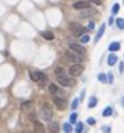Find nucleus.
Listing matches in <instances>:
<instances>
[{"mask_svg":"<svg viewBox=\"0 0 124 133\" xmlns=\"http://www.w3.org/2000/svg\"><path fill=\"white\" fill-rule=\"evenodd\" d=\"M94 28H95V24H94L93 22H90L89 24H88V29H89V30H93Z\"/></svg>","mask_w":124,"mask_h":133,"instance_id":"nucleus-32","label":"nucleus"},{"mask_svg":"<svg viewBox=\"0 0 124 133\" xmlns=\"http://www.w3.org/2000/svg\"><path fill=\"white\" fill-rule=\"evenodd\" d=\"M64 55H65L66 58H68L70 62H72L74 64H78V63H81V62L83 61V57L81 56V55L72 52V51H70V50L65 51V53H64Z\"/></svg>","mask_w":124,"mask_h":133,"instance_id":"nucleus-2","label":"nucleus"},{"mask_svg":"<svg viewBox=\"0 0 124 133\" xmlns=\"http://www.w3.org/2000/svg\"><path fill=\"white\" fill-rule=\"evenodd\" d=\"M87 122H88V125H90V126H93V125H95V119H93V117H88L87 119Z\"/></svg>","mask_w":124,"mask_h":133,"instance_id":"nucleus-28","label":"nucleus"},{"mask_svg":"<svg viewBox=\"0 0 124 133\" xmlns=\"http://www.w3.org/2000/svg\"><path fill=\"white\" fill-rule=\"evenodd\" d=\"M63 128H64L65 133H71V132H72V127H71V125H70L69 122H65V123H64Z\"/></svg>","mask_w":124,"mask_h":133,"instance_id":"nucleus-22","label":"nucleus"},{"mask_svg":"<svg viewBox=\"0 0 124 133\" xmlns=\"http://www.w3.org/2000/svg\"><path fill=\"white\" fill-rule=\"evenodd\" d=\"M33 123H34V128H35V132L36 133H45V127H43V125H42L39 120L35 119L34 121H33Z\"/></svg>","mask_w":124,"mask_h":133,"instance_id":"nucleus-9","label":"nucleus"},{"mask_svg":"<svg viewBox=\"0 0 124 133\" xmlns=\"http://www.w3.org/2000/svg\"><path fill=\"white\" fill-rule=\"evenodd\" d=\"M84 95H86V90H82V91H81V97H79V99H81V101L84 98Z\"/></svg>","mask_w":124,"mask_h":133,"instance_id":"nucleus-34","label":"nucleus"},{"mask_svg":"<svg viewBox=\"0 0 124 133\" xmlns=\"http://www.w3.org/2000/svg\"><path fill=\"white\" fill-rule=\"evenodd\" d=\"M122 104H123V107H124V97L122 98Z\"/></svg>","mask_w":124,"mask_h":133,"instance_id":"nucleus-36","label":"nucleus"},{"mask_svg":"<svg viewBox=\"0 0 124 133\" xmlns=\"http://www.w3.org/2000/svg\"><path fill=\"white\" fill-rule=\"evenodd\" d=\"M112 112H113L112 108H111V107H107V108L103 111V116H104V117H108V116L112 115Z\"/></svg>","mask_w":124,"mask_h":133,"instance_id":"nucleus-17","label":"nucleus"},{"mask_svg":"<svg viewBox=\"0 0 124 133\" xmlns=\"http://www.w3.org/2000/svg\"><path fill=\"white\" fill-rule=\"evenodd\" d=\"M78 101L79 99H74V102H72V104H71V108L72 109H77V107H78Z\"/></svg>","mask_w":124,"mask_h":133,"instance_id":"nucleus-29","label":"nucleus"},{"mask_svg":"<svg viewBox=\"0 0 124 133\" xmlns=\"http://www.w3.org/2000/svg\"><path fill=\"white\" fill-rule=\"evenodd\" d=\"M123 71H124V63L122 62V63L119 64V73L123 74Z\"/></svg>","mask_w":124,"mask_h":133,"instance_id":"nucleus-33","label":"nucleus"},{"mask_svg":"<svg viewBox=\"0 0 124 133\" xmlns=\"http://www.w3.org/2000/svg\"><path fill=\"white\" fill-rule=\"evenodd\" d=\"M53 103L55 104V107L59 109V110H64L66 108V102L64 98H60V97H54L53 98Z\"/></svg>","mask_w":124,"mask_h":133,"instance_id":"nucleus-7","label":"nucleus"},{"mask_svg":"<svg viewBox=\"0 0 124 133\" xmlns=\"http://www.w3.org/2000/svg\"><path fill=\"white\" fill-rule=\"evenodd\" d=\"M107 76H108V84H113V80H114L113 74H112V73H108V74H107Z\"/></svg>","mask_w":124,"mask_h":133,"instance_id":"nucleus-30","label":"nucleus"},{"mask_svg":"<svg viewBox=\"0 0 124 133\" xmlns=\"http://www.w3.org/2000/svg\"><path fill=\"white\" fill-rule=\"evenodd\" d=\"M52 116H53L52 109L49 108L48 105H43V107H42V117H43L46 121H51Z\"/></svg>","mask_w":124,"mask_h":133,"instance_id":"nucleus-6","label":"nucleus"},{"mask_svg":"<svg viewBox=\"0 0 124 133\" xmlns=\"http://www.w3.org/2000/svg\"><path fill=\"white\" fill-rule=\"evenodd\" d=\"M103 131H105V133H110V127H103Z\"/></svg>","mask_w":124,"mask_h":133,"instance_id":"nucleus-35","label":"nucleus"},{"mask_svg":"<svg viewBox=\"0 0 124 133\" xmlns=\"http://www.w3.org/2000/svg\"><path fill=\"white\" fill-rule=\"evenodd\" d=\"M69 49H70V51H72V52H75V53H78V55H82V53L86 52V49H84L82 45L76 44V42H70Z\"/></svg>","mask_w":124,"mask_h":133,"instance_id":"nucleus-5","label":"nucleus"},{"mask_svg":"<svg viewBox=\"0 0 124 133\" xmlns=\"http://www.w3.org/2000/svg\"><path fill=\"white\" fill-rule=\"evenodd\" d=\"M31 107V102H24L23 104H22V108L23 109H28Z\"/></svg>","mask_w":124,"mask_h":133,"instance_id":"nucleus-31","label":"nucleus"},{"mask_svg":"<svg viewBox=\"0 0 124 133\" xmlns=\"http://www.w3.org/2000/svg\"><path fill=\"white\" fill-rule=\"evenodd\" d=\"M75 132L76 133H82L83 132V123L82 122H77V123H76Z\"/></svg>","mask_w":124,"mask_h":133,"instance_id":"nucleus-24","label":"nucleus"},{"mask_svg":"<svg viewBox=\"0 0 124 133\" xmlns=\"http://www.w3.org/2000/svg\"><path fill=\"white\" fill-rule=\"evenodd\" d=\"M119 11V4H114L112 7V15H117Z\"/></svg>","mask_w":124,"mask_h":133,"instance_id":"nucleus-26","label":"nucleus"},{"mask_svg":"<svg viewBox=\"0 0 124 133\" xmlns=\"http://www.w3.org/2000/svg\"><path fill=\"white\" fill-rule=\"evenodd\" d=\"M42 75H43V74H42L41 71H31L30 73V79L33 81H35V82H40Z\"/></svg>","mask_w":124,"mask_h":133,"instance_id":"nucleus-11","label":"nucleus"},{"mask_svg":"<svg viewBox=\"0 0 124 133\" xmlns=\"http://www.w3.org/2000/svg\"><path fill=\"white\" fill-rule=\"evenodd\" d=\"M98 79H99V81H101V82H106V75L105 74H99V76H98Z\"/></svg>","mask_w":124,"mask_h":133,"instance_id":"nucleus-27","label":"nucleus"},{"mask_svg":"<svg viewBox=\"0 0 124 133\" xmlns=\"http://www.w3.org/2000/svg\"><path fill=\"white\" fill-rule=\"evenodd\" d=\"M28 133H34V132H33V131H29V132H28Z\"/></svg>","mask_w":124,"mask_h":133,"instance_id":"nucleus-37","label":"nucleus"},{"mask_svg":"<svg viewBox=\"0 0 124 133\" xmlns=\"http://www.w3.org/2000/svg\"><path fill=\"white\" fill-rule=\"evenodd\" d=\"M48 90H49V92H51L52 95H55V93L58 92V87H57V85L55 84H49Z\"/></svg>","mask_w":124,"mask_h":133,"instance_id":"nucleus-18","label":"nucleus"},{"mask_svg":"<svg viewBox=\"0 0 124 133\" xmlns=\"http://www.w3.org/2000/svg\"><path fill=\"white\" fill-rule=\"evenodd\" d=\"M105 29H106V25H105V24H103V25H101V27H100V29H99V30H98L97 38H95V40H97V41H98V40H99L100 38H101V36H103V34H104V33H105Z\"/></svg>","mask_w":124,"mask_h":133,"instance_id":"nucleus-16","label":"nucleus"},{"mask_svg":"<svg viewBox=\"0 0 124 133\" xmlns=\"http://www.w3.org/2000/svg\"><path fill=\"white\" fill-rule=\"evenodd\" d=\"M48 131L51 133H58L59 132V125H58V122L49 121V123H48Z\"/></svg>","mask_w":124,"mask_h":133,"instance_id":"nucleus-12","label":"nucleus"},{"mask_svg":"<svg viewBox=\"0 0 124 133\" xmlns=\"http://www.w3.org/2000/svg\"><path fill=\"white\" fill-rule=\"evenodd\" d=\"M83 70H84L83 65H81V64H72L69 68V74L71 76H79L83 73Z\"/></svg>","mask_w":124,"mask_h":133,"instance_id":"nucleus-4","label":"nucleus"},{"mask_svg":"<svg viewBox=\"0 0 124 133\" xmlns=\"http://www.w3.org/2000/svg\"><path fill=\"white\" fill-rule=\"evenodd\" d=\"M54 74H55V76H60L63 74H65V70L63 69V68H60V66H57L54 69Z\"/></svg>","mask_w":124,"mask_h":133,"instance_id":"nucleus-19","label":"nucleus"},{"mask_svg":"<svg viewBox=\"0 0 124 133\" xmlns=\"http://www.w3.org/2000/svg\"><path fill=\"white\" fill-rule=\"evenodd\" d=\"M117 55H114V53H111V55H108V58H107V64L110 66H112L113 64L117 63Z\"/></svg>","mask_w":124,"mask_h":133,"instance_id":"nucleus-13","label":"nucleus"},{"mask_svg":"<svg viewBox=\"0 0 124 133\" xmlns=\"http://www.w3.org/2000/svg\"><path fill=\"white\" fill-rule=\"evenodd\" d=\"M70 32L72 33L75 36H82L83 32H84V28L79 23H71L70 24Z\"/></svg>","mask_w":124,"mask_h":133,"instance_id":"nucleus-3","label":"nucleus"},{"mask_svg":"<svg viewBox=\"0 0 124 133\" xmlns=\"http://www.w3.org/2000/svg\"><path fill=\"white\" fill-rule=\"evenodd\" d=\"M89 40H90L89 35H87V34L82 35V36H79V41H81V44H87Z\"/></svg>","mask_w":124,"mask_h":133,"instance_id":"nucleus-23","label":"nucleus"},{"mask_svg":"<svg viewBox=\"0 0 124 133\" xmlns=\"http://www.w3.org/2000/svg\"><path fill=\"white\" fill-rule=\"evenodd\" d=\"M116 23H117L119 29H124V19L123 18H118L117 21H116Z\"/></svg>","mask_w":124,"mask_h":133,"instance_id":"nucleus-25","label":"nucleus"},{"mask_svg":"<svg viewBox=\"0 0 124 133\" xmlns=\"http://www.w3.org/2000/svg\"><path fill=\"white\" fill-rule=\"evenodd\" d=\"M97 14V10H94V9H86V10H82L81 11V17H90V16H94V15Z\"/></svg>","mask_w":124,"mask_h":133,"instance_id":"nucleus-10","label":"nucleus"},{"mask_svg":"<svg viewBox=\"0 0 124 133\" xmlns=\"http://www.w3.org/2000/svg\"><path fill=\"white\" fill-rule=\"evenodd\" d=\"M121 49V44L117 41H114V42H111L110 46H108V50H110L111 52H116V51H118V50Z\"/></svg>","mask_w":124,"mask_h":133,"instance_id":"nucleus-14","label":"nucleus"},{"mask_svg":"<svg viewBox=\"0 0 124 133\" xmlns=\"http://www.w3.org/2000/svg\"><path fill=\"white\" fill-rule=\"evenodd\" d=\"M97 103H98V99L95 98V97H90L89 103H88V107H89V108H94V107L97 105Z\"/></svg>","mask_w":124,"mask_h":133,"instance_id":"nucleus-21","label":"nucleus"},{"mask_svg":"<svg viewBox=\"0 0 124 133\" xmlns=\"http://www.w3.org/2000/svg\"><path fill=\"white\" fill-rule=\"evenodd\" d=\"M76 121H77V112H72L70 115V125H75Z\"/></svg>","mask_w":124,"mask_h":133,"instance_id":"nucleus-20","label":"nucleus"},{"mask_svg":"<svg viewBox=\"0 0 124 133\" xmlns=\"http://www.w3.org/2000/svg\"><path fill=\"white\" fill-rule=\"evenodd\" d=\"M41 35H42V38L46 39V40H53L54 39V34L52 32H48V30L47 32H42Z\"/></svg>","mask_w":124,"mask_h":133,"instance_id":"nucleus-15","label":"nucleus"},{"mask_svg":"<svg viewBox=\"0 0 124 133\" xmlns=\"http://www.w3.org/2000/svg\"><path fill=\"white\" fill-rule=\"evenodd\" d=\"M74 9L76 10H86V9H89V3H87V1H76L75 4L72 5Z\"/></svg>","mask_w":124,"mask_h":133,"instance_id":"nucleus-8","label":"nucleus"},{"mask_svg":"<svg viewBox=\"0 0 124 133\" xmlns=\"http://www.w3.org/2000/svg\"><path fill=\"white\" fill-rule=\"evenodd\" d=\"M55 77H57V82L60 84L62 86H64V87H72L74 85L76 84L75 79L70 77L69 75H66V74H63L60 76H55Z\"/></svg>","mask_w":124,"mask_h":133,"instance_id":"nucleus-1","label":"nucleus"}]
</instances>
